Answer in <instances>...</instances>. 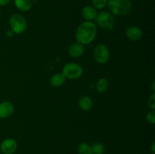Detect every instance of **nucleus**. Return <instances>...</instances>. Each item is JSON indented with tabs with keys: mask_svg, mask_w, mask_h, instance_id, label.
<instances>
[{
	"mask_svg": "<svg viewBox=\"0 0 155 154\" xmlns=\"http://www.w3.org/2000/svg\"><path fill=\"white\" fill-rule=\"evenodd\" d=\"M65 79H66V78L64 75V74L62 72H58V73H55L51 77L50 84L53 87H60L64 83Z\"/></svg>",
	"mask_w": 155,
	"mask_h": 154,
	"instance_id": "nucleus-13",
	"label": "nucleus"
},
{
	"mask_svg": "<svg viewBox=\"0 0 155 154\" xmlns=\"http://www.w3.org/2000/svg\"><path fill=\"white\" fill-rule=\"evenodd\" d=\"M146 120L151 125H154L155 123V112L154 110L148 112L146 115Z\"/></svg>",
	"mask_w": 155,
	"mask_h": 154,
	"instance_id": "nucleus-19",
	"label": "nucleus"
},
{
	"mask_svg": "<svg viewBox=\"0 0 155 154\" xmlns=\"http://www.w3.org/2000/svg\"><path fill=\"white\" fill-rule=\"evenodd\" d=\"M11 0H0V6H5L7 5Z\"/></svg>",
	"mask_w": 155,
	"mask_h": 154,
	"instance_id": "nucleus-22",
	"label": "nucleus"
},
{
	"mask_svg": "<svg viewBox=\"0 0 155 154\" xmlns=\"http://www.w3.org/2000/svg\"><path fill=\"white\" fill-rule=\"evenodd\" d=\"M18 149L17 141L13 138H7L2 142L0 150L3 154H14Z\"/></svg>",
	"mask_w": 155,
	"mask_h": 154,
	"instance_id": "nucleus-7",
	"label": "nucleus"
},
{
	"mask_svg": "<svg viewBox=\"0 0 155 154\" xmlns=\"http://www.w3.org/2000/svg\"><path fill=\"white\" fill-rule=\"evenodd\" d=\"M107 5L110 13L119 16L128 14L132 8L130 0H108Z\"/></svg>",
	"mask_w": 155,
	"mask_h": 154,
	"instance_id": "nucleus-2",
	"label": "nucleus"
},
{
	"mask_svg": "<svg viewBox=\"0 0 155 154\" xmlns=\"http://www.w3.org/2000/svg\"><path fill=\"white\" fill-rule=\"evenodd\" d=\"M62 73L68 79H77L82 76L83 69L79 63H68L64 66Z\"/></svg>",
	"mask_w": 155,
	"mask_h": 154,
	"instance_id": "nucleus-4",
	"label": "nucleus"
},
{
	"mask_svg": "<svg viewBox=\"0 0 155 154\" xmlns=\"http://www.w3.org/2000/svg\"><path fill=\"white\" fill-rule=\"evenodd\" d=\"M107 88H108V81L105 78L100 79L95 85V89L98 93H103L107 90Z\"/></svg>",
	"mask_w": 155,
	"mask_h": 154,
	"instance_id": "nucleus-15",
	"label": "nucleus"
},
{
	"mask_svg": "<svg viewBox=\"0 0 155 154\" xmlns=\"http://www.w3.org/2000/svg\"><path fill=\"white\" fill-rule=\"evenodd\" d=\"M15 5L18 10L27 12L31 8L32 2L30 0H15Z\"/></svg>",
	"mask_w": 155,
	"mask_h": 154,
	"instance_id": "nucleus-14",
	"label": "nucleus"
},
{
	"mask_svg": "<svg viewBox=\"0 0 155 154\" xmlns=\"http://www.w3.org/2000/svg\"><path fill=\"white\" fill-rule=\"evenodd\" d=\"M108 0H92V5L95 9H102L107 5Z\"/></svg>",
	"mask_w": 155,
	"mask_h": 154,
	"instance_id": "nucleus-18",
	"label": "nucleus"
},
{
	"mask_svg": "<svg viewBox=\"0 0 155 154\" xmlns=\"http://www.w3.org/2000/svg\"><path fill=\"white\" fill-rule=\"evenodd\" d=\"M148 106L152 110H154L155 109V92H153L150 97L148 98Z\"/></svg>",
	"mask_w": 155,
	"mask_h": 154,
	"instance_id": "nucleus-20",
	"label": "nucleus"
},
{
	"mask_svg": "<svg viewBox=\"0 0 155 154\" xmlns=\"http://www.w3.org/2000/svg\"><path fill=\"white\" fill-rule=\"evenodd\" d=\"M9 25L15 34H21L27 30V20L21 14H14L9 19Z\"/></svg>",
	"mask_w": 155,
	"mask_h": 154,
	"instance_id": "nucleus-3",
	"label": "nucleus"
},
{
	"mask_svg": "<svg viewBox=\"0 0 155 154\" xmlns=\"http://www.w3.org/2000/svg\"><path fill=\"white\" fill-rule=\"evenodd\" d=\"M95 21L97 24L104 30H112L114 27L115 19L110 12H100L97 14Z\"/></svg>",
	"mask_w": 155,
	"mask_h": 154,
	"instance_id": "nucleus-5",
	"label": "nucleus"
},
{
	"mask_svg": "<svg viewBox=\"0 0 155 154\" xmlns=\"http://www.w3.org/2000/svg\"><path fill=\"white\" fill-rule=\"evenodd\" d=\"M0 14H1V8H0Z\"/></svg>",
	"mask_w": 155,
	"mask_h": 154,
	"instance_id": "nucleus-26",
	"label": "nucleus"
},
{
	"mask_svg": "<svg viewBox=\"0 0 155 154\" xmlns=\"http://www.w3.org/2000/svg\"><path fill=\"white\" fill-rule=\"evenodd\" d=\"M151 151L152 152V154L155 153V143H152V144H151Z\"/></svg>",
	"mask_w": 155,
	"mask_h": 154,
	"instance_id": "nucleus-23",
	"label": "nucleus"
},
{
	"mask_svg": "<svg viewBox=\"0 0 155 154\" xmlns=\"http://www.w3.org/2000/svg\"><path fill=\"white\" fill-rule=\"evenodd\" d=\"M154 85H155V82L153 81V82H152V91H153V92H154V91H155Z\"/></svg>",
	"mask_w": 155,
	"mask_h": 154,
	"instance_id": "nucleus-24",
	"label": "nucleus"
},
{
	"mask_svg": "<svg viewBox=\"0 0 155 154\" xmlns=\"http://www.w3.org/2000/svg\"><path fill=\"white\" fill-rule=\"evenodd\" d=\"M79 107L84 111L90 110L93 107V101L88 96H81L78 100Z\"/></svg>",
	"mask_w": 155,
	"mask_h": 154,
	"instance_id": "nucleus-12",
	"label": "nucleus"
},
{
	"mask_svg": "<svg viewBox=\"0 0 155 154\" xmlns=\"http://www.w3.org/2000/svg\"><path fill=\"white\" fill-rule=\"evenodd\" d=\"M0 154H3V153H0Z\"/></svg>",
	"mask_w": 155,
	"mask_h": 154,
	"instance_id": "nucleus-28",
	"label": "nucleus"
},
{
	"mask_svg": "<svg viewBox=\"0 0 155 154\" xmlns=\"http://www.w3.org/2000/svg\"><path fill=\"white\" fill-rule=\"evenodd\" d=\"M98 12L93 6H86L82 10V16L86 21H92L96 18Z\"/></svg>",
	"mask_w": 155,
	"mask_h": 154,
	"instance_id": "nucleus-11",
	"label": "nucleus"
},
{
	"mask_svg": "<svg viewBox=\"0 0 155 154\" xmlns=\"http://www.w3.org/2000/svg\"><path fill=\"white\" fill-rule=\"evenodd\" d=\"M126 36L130 40L137 42L142 39V31L139 27H136V26L129 27L126 30Z\"/></svg>",
	"mask_w": 155,
	"mask_h": 154,
	"instance_id": "nucleus-9",
	"label": "nucleus"
},
{
	"mask_svg": "<svg viewBox=\"0 0 155 154\" xmlns=\"http://www.w3.org/2000/svg\"><path fill=\"white\" fill-rule=\"evenodd\" d=\"M15 112V107L8 101L0 103V119H6L12 116Z\"/></svg>",
	"mask_w": 155,
	"mask_h": 154,
	"instance_id": "nucleus-8",
	"label": "nucleus"
},
{
	"mask_svg": "<svg viewBox=\"0 0 155 154\" xmlns=\"http://www.w3.org/2000/svg\"><path fill=\"white\" fill-rule=\"evenodd\" d=\"M98 154H104V153H98Z\"/></svg>",
	"mask_w": 155,
	"mask_h": 154,
	"instance_id": "nucleus-27",
	"label": "nucleus"
},
{
	"mask_svg": "<svg viewBox=\"0 0 155 154\" xmlns=\"http://www.w3.org/2000/svg\"><path fill=\"white\" fill-rule=\"evenodd\" d=\"M78 154H93V152L88 143H81L78 146Z\"/></svg>",
	"mask_w": 155,
	"mask_h": 154,
	"instance_id": "nucleus-16",
	"label": "nucleus"
},
{
	"mask_svg": "<svg viewBox=\"0 0 155 154\" xmlns=\"http://www.w3.org/2000/svg\"><path fill=\"white\" fill-rule=\"evenodd\" d=\"M92 149L93 154L104 153V146L100 142H95L91 146Z\"/></svg>",
	"mask_w": 155,
	"mask_h": 154,
	"instance_id": "nucleus-17",
	"label": "nucleus"
},
{
	"mask_svg": "<svg viewBox=\"0 0 155 154\" xmlns=\"http://www.w3.org/2000/svg\"><path fill=\"white\" fill-rule=\"evenodd\" d=\"M15 33H14L13 30H11V29H10V30H8L7 32H6V35H7L8 37H10V38L13 37L14 35H15Z\"/></svg>",
	"mask_w": 155,
	"mask_h": 154,
	"instance_id": "nucleus-21",
	"label": "nucleus"
},
{
	"mask_svg": "<svg viewBox=\"0 0 155 154\" xmlns=\"http://www.w3.org/2000/svg\"><path fill=\"white\" fill-rule=\"evenodd\" d=\"M94 58L98 63H107L110 58V51L108 48L104 44L96 45L94 49Z\"/></svg>",
	"mask_w": 155,
	"mask_h": 154,
	"instance_id": "nucleus-6",
	"label": "nucleus"
},
{
	"mask_svg": "<svg viewBox=\"0 0 155 154\" xmlns=\"http://www.w3.org/2000/svg\"><path fill=\"white\" fill-rule=\"evenodd\" d=\"M97 35L96 25L92 21H85L82 23L76 32V39L82 45H89L92 43Z\"/></svg>",
	"mask_w": 155,
	"mask_h": 154,
	"instance_id": "nucleus-1",
	"label": "nucleus"
},
{
	"mask_svg": "<svg viewBox=\"0 0 155 154\" xmlns=\"http://www.w3.org/2000/svg\"><path fill=\"white\" fill-rule=\"evenodd\" d=\"M30 1H31V2L32 1H37V0H30Z\"/></svg>",
	"mask_w": 155,
	"mask_h": 154,
	"instance_id": "nucleus-25",
	"label": "nucleus"
},
{
	"mask_svg": "<svg viewBox=\"0 0 155 154\" xmlns=\"http://www.w3.org/2000/svg\"><path fill=\"white\" fill-rule=\"evenodd\" d=\"M84 45L79 43V42L72 44L69 47V48H68V54L71 57H74V58H77V57H81L83 54V53H84Z\"/></svg>",
	"mask_w": 155,
	"mask_h": 154,
	"instance_id": "nucleus-10",
	"label": "nucleus"
}]
</instances>
